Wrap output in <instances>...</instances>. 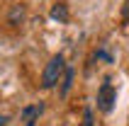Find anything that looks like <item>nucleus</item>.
<instances>
[{
  "mask_svg": "<svg viewBox=\"0 0 129 126\" xmlns=\"http://www.w3.org/2000/svg\"><path fill=\"white\" fill-rule=\"evenodd\" d=\"M66 73V63H63V56H54L49 63H46V68L42 73V87L44 90H51L54 85L63 78Z\"/></svg>",
  "mask_w": 129,
  "mask_h": 126,
  "instance_id": "f257e3e1",
  "label": "nucleus"
},
{
  "mask_svg": "<svg viewBox=\"0 0 129 126\" xmlns=\"http://www.w3.org/2000/svg\"><path fill=\"white\" fill-rule=\"evenodd\" d=\"M115 102H117V90L112 87L110 80H105V83L100 85V90H98V109L110 114L112 107H115Z\"/></svg>",
  "mask_w": 129,
  "mask_h": 126,
  "instance_id": "f03ea898",
  "label": "nucleus"
},
{
  "mask_svg": "<svg viewBox=\"0 0 129 126\" xmlns=\"http://www.w3.org/2000/svg\"><path fill=\"white\" fill-rule=\"evenodd\" d=\"M51 20H56V22H68V7H66L63 3L54 5V7H51Z\"/></svg>",
  "mask_w": 129,
  "mask_h": 126,
  "instance_id": "7ed1b4c3",
  "label": "nucleus"
},
{
  "mask_svg": "<svg viewBox=\"0 0 129 126\" xmlns=\"http://www.w3.org/2000/svg\"><path fill=\"white\" fill-rule=\"evenodd\" d=\"M42 109H44L42 104H34V107H24V109H22V121H34L37 116L42 114Z\"/></svg>",
  "mask_w": 129,
  "mask_h": 126,
  "instance_id": "20e7f679",
  "label": "nucleus"
},
{
  "mask_svg": "<svg viewBox=\"0 0 129 126\" xmlns=\"http://www.w3.org/2000/svg\"><path fill=\"white\" fill-rule=\"evenodd\" d=\"M71 85H73V68H66V73H63V83H61V97H66V95H68Z\"/></svg>",
  "mask_w": 129,
  "mask_h": 126,
  "instance_id": "39448f33",
  "label": "nucleus"
},
{
  "mask_svg": "<svg viewBox=\"0 0 129 126\" xmlns=\"http://www.w3.org/2000/svg\"><path fill=\"white\" fill-rule=\"evenodd\" d=\"M22 17H24V7H22V5H15L12 12H10V24H12V27H17V24L22 22Z\"/></svg>",
  "mask_w": 129,
  "mask_h": 126,
  "instance_id": "423d86ee",
  "label": "nucleus"
},
{
  "mask_svg": "<svg viewBox=\"0 0 129 126\" xmlns=\"http://www.w3.org/2000/svg\"><path fill=\"white\" fill-rule=\"evenodd\" d=\"M83 126H93V109L83 112Z\"/></svg>",
  "mask_w": 129,
  "mask_h": 126,
  "instance_id": "0eeeda50",
  "label": "nucleus"
},
{
  "mask_svg": "<svg viewBox=\"0 0 129 126\" xmlns=\"http://www.w3.org/2000/svg\"><path fill=\"white\" fill-rule=\"evenodd\" d=\"M122 20L129 22V0H124V5H122Z\"/></svg>",
  "mask_w": 129,
  "mask_h": 126,
  "instance_id": "6e6552de",
  "label": "nucleus"
},
{
  "mask_svg": "<svg viewBox=\"0 0 129 126\" xmlns=\"http://www.w3.org/2000/svg\"><path fill=\"white\" fill-rule=\"evenodd\" d=\"M27 126H34V121H27Z\"/></svg>",
  "mask_w": 129,
  "mask_h": 126,
  "instance_id": "1a4fd4ad",
  "label": "nucleus"
}]
</instances>
